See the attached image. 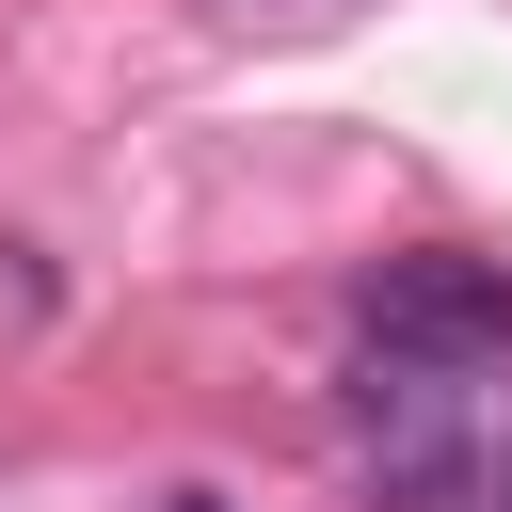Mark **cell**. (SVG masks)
<instances>
[{"instance_id":"6da1fadb","label":"cell","mask_w":512,"mask_h":512,"mask_svg":"<svg viewBox=\"0 0 512 512\" xmlns=\"http://www.w3.org/2000/svg\"><path fill=\"white\" fill-rule=\"evenodd\" d=\"M368 336H384V352H432V368H464V384H496V368H512V256H464V240L384 256V272H368Z\"/></svg>"},{"instance_id":"7a4b0ae2","label":"cell","mask_w":512,"mask_h":512,"mask_svg":"<svg viewBox=\"0 0 512 512\" xmlns=\"http://www.w3.org/2000/svg\"><path fill=\"white\" fill-rule=\"evenodd\" d=\"M352 448H368V480L384 496H464V368H432V352H384L368 336V368H352Z\"/></svg>"},{"instance_id":"3957f363","label":"cell","mask_w":512,"mask_h":512,"mask_svg":"<svg viewBox=\"0 0 512 512\" xmlns=\"http://www.w3.org/2000/svg\"><path fill=\"white\" fill-rule=\"evenodd\" d=\"M176 512H224V496H176Z\"/></svg>"}]
</instances>
